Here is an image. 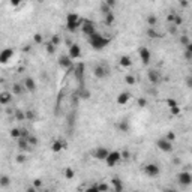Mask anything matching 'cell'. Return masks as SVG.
Instances as JSON below:
<instances>
[{
	"label": "cell",
	"instance_id": "obj_1",
	"mask_svg": "<svg viewBox=\"0 0 192 192\" xmlns=\"http://www.w3.org/2000/svg\"><path fill=\"white\" fill-rule=\"evenodd\" d=\"M110 42H111L110 38H105L104 35H101V33H98V32L89 38V44H90V47H92L93 50H96V51L104 50L107 45H110Z\"/></svg>",
	"mask_w": 192,
	"mask_h": 192
},
{
	"label": "cell",
	"instance_id": "obj_2",
	"mask_svg": "<svg viewBox=\"0 0 192 192\" xmlns=\"http://www.w3.org/2000/svg\"><path fill=\"white\" fill-rule=\"evenodd\" d=\"M81 24H83V18L80 17L78 14L75 12H69L66 15V30L69 33H74L77 32L78 29H81Z\"/></svg>",
	"mask_w": 192,
	"mask_h": 192
},
{
	"label": "cell",
	"instance_id": "obj_3",
	"mask_svg": "<svg viewBox=\"0 0 192 192\" xmlns=\"http://www.w3.org/2000/svg\"><path fill=\"white\" fill-rule=\"evenodd\" d=\"M122 152H119V150H110V153H108V156L105 159V164L108 165V167H116L119 162H122Z\"/></svg>",
	"mask_w": 192,
	"mask_h": 192
},
{
	"label": "cell",
	"instance_id": "obj_4",
	"mask_svg": "<svg viewBox=\"0 0 192 192\" xmlns=\"http://www.w3.org/2000/svg\"><path fill=\"white\" fill-rule=\"evenodd\" d=\"M81 32L84 33V36H87V38L95 35V33H96V26H95V23H93L92 20H89V18H83Z\"/></svg>",
	"mask_w": 192,
	"mask_h": 192
},
{
	"label": "cell",
	"instance_id": "obj_5",
	"mask_svg": "<svg viewBox=\"0 0 192 192\" xmlns=\"http://www.w3.org/2000/svg\"><path fill=\"white\" fill-rule=\"evenodd\" d=\"M93 75L98 80H104V78H107L110 75V68L107 65H104V63H99V65H96L93 68Z\"/></svg>",
	"mask_w": 192,
	"mask_h": 192
},
{
	"label": "cell",
	"instance_id": "obj_6",
	"mask_svg": "<svg viewBox=\"0 0 192 192\" xmlns=\"http://www.w3.org/2000/svg\"><path fill=\"white\" fill-rule=\"evenodd\" d=\"M156 147L161 152H164V153H171V152H173V141L167 140L165 137H164V138H159V140L156 141Z\"/></svg>",
	"mask_w": 192,
	"mask_h": 192
},
{
	"label": "cell",
	"instance_id": "obj_7",
	"mask_svg": "<svg viewBox=\"0 0 192 192\" xmlns=\"http://www.w3.org/2000/svg\"><path fill=\"white\" fill-rule=\"evenodd\" d=\"M144 174L147 176V177H158V176L161 174V168H159L158 164H153V162L146 164L144 165Z\"/></svg>",
	"mask_w": 192,
	"mask_h": 192
},
{
	"label": "cell",
	"instance_id": "obj_8",
	"mask_svg": "<svg viewBox=\"0 0 192 192\" xmlns=\"http://www.w3.org/2000/svg\"><path fill=\"white\" fill-rule=\"evenodd\" d=\"M138 56H140L141 63H143L144 66H147V65L150 63V60H152V54H150V50H149L147 47H140V48H138Z\"/></svg>",
	"mask_w": 192,
	"mask_h": 192
},
{
	"label": "cell",
	"instance_id": "obj_9",
	"mask_svg": "<svg viewBox=\"0 0 192 192\" xmlns=\"http://www.w3.org/2000/svg\"><path fill=\"white\" fill-rule=\"evenodd\" d=\"M57 63H59V66L62 69H74V63H72V59L69 57V54L60 56L59 60H57Z\"/></svg>",
	"mask_w": 192,
	"mask_h": 192
},
{
	"label": "cell",
	"instance_id": "obj_10",
	"mask_svg": "<svg viewBox=\"0 0 192 192\" xmlns=\"http://www.w3.org/2000/svg\"><path fill=\"white\" fill-rule=\"evenodd\" d=\"M177 182L183 186H189L192 185V174L189 171H180L177 174Z\"/></svg>",
	"mask_w": 192,
	"mask_h": 192
},
{
	"label": "cell",
	"instance_id": "obj_11",
	"mask_svg": "<svg viewBox=\"0 0 192 192\" xmlns=\"http://www.w3.org/2000/svg\"><path fill=\"white\" fill-rule=\"evenodd\" d=\"M147 78H149V81L152 83V84H161V81H162V75H161V72L156 69H149L147 72Z\"/></svg>",
	"mask_w": 192,
	"mask_h": 192
},
{
	"label": "cell",
	"instance_id": "obj_12",
	"mask_svg": "<svg viewBox=\"0 0 192 192\" xmlns=\"http://www.w3.org/2000/svg\"><path fill=\"white\" fill-rule=\"evenodd\" d=\"M66 146H68V143L63 140V138H57V140H54L53 141V144H51L53 153H60L62 150L66 149Z\"/></svg>",
	"mask_w": 192,
	"mask_h": 192
},
{
	"label": "cell",
	"instance_id": "obj_13",
	"mask_svg": "<svg viewBox=\"0 0 192 192\" xmlns=\"http://www.w3.org/2000/svg\"><path fill=\"white\" fill-rule=\"evenodd\" d=\"M84 65L83 63H78L77 66H74V75H75V78H77V81L83 86V83H84Z\"/></svg>",
	"mask_w": 192,
	"mask_h": 192
},
{
	"label": "cell",
	"instance_id": "obj_14",
	"mask_svg": "<svg viewBox=\"0 0 192 192\" xmlns=\"http://www.w3.org/2000/svg\"><path fill=\"white\" fill-rule=\"evenodd\" d=\"M108 153H110V150L104 147V146H99V147H96L95 150H93V158H96L98 161H105L107 156H108Z\"/></svg>",
	"mask_w": 192,
	"mask_h": 192
},
{
	"label": "cell",
	"instance_id": "obj_15",
	"mask_svg": "<svg viewBox=\"0 0 192 192\" xmlns=\"http://www.w3.org/2000/svg\"><path fill=\"white\" fill-rule=\"evenodd\" d=\"M68 54H69V57L72 60L80 59V57H81V48H80V45H78V44H71L69 50H68Z\"/></svg>",
	"mask_w": 192,
	"mask_h": 192
},
{
	"label": "cell",
	"instance_id": "obj_16",
	"mask_svg": "<svg viewBox=\"0 0 192 192\" xmlns=\"http://www.w3.org/2000/svg\"><path fill=\"white\" fill-rule=\"evenodd\" d=\"M23 84H24V87H26V90H27L29 93H35L36 92V81L32 77H26V78L23 80Z\"/></svg>",
	"mask_w": 192,
	"mask_h": 192
},
{
	"label": "cell",
	"instance_id": "obj_17",
	"mask_svg": "<svg viewBox=\"0 0 192 192\" xmlns=\"http://www.w3.org/2000/svg\"><path fill=\"white\" fill-rule=\"evenodd\" d=\"M131 93L129 92H120L119 95H117V98H116V102L119 105H126L129 101H131Z\"/></svg>",
	"mask_w": 192,
	"mask_h": 192
},
{
	"label": "cell",
	"instance_id": "obj_18",
	"mask_svg": "<svg viewBox=\"0 0 192 192\" xmlns=\"http://www.w3.org/2000/svg\"><path fill=\"white\" fill-rule=\"evenodd\" d=\"M12 96H14L12 92H2V93H0V104L8 105L11 101H12Z\"/></svg>",
	"mask_w": 192,
	"mask_h": 192
},
{
	"label": "cell",
	"instance_id": "obj_19",
	"mask_svg": "<svg viewBox=\"0 0 192 192\" xmlns=\"http://www.w3.org/2000/svg\"><path fill=\"white\" fill-rule=\"evenodd\" d=\"M12 56H14V51H12V48H5L2 54H0V62L2 63H6L9 59H12Z\"/></svg>",
	"mask_w": 192,
	"mask_h": 192
},
{
	"label": "cell",
	"instance_id": "obj_20",
	"mask_svg": "<svg viewBox=\"0 0 192 192\" xmlns=\"http://www.w3.org/2000/svg\"><path fill=\"white\" fill-rule=\"evenodd\" d=\"M119 65L122 66V68H131L132 66V59L129 57V56H120V59H119Z\"/></svg>",
	"mask_w": 192,
	"mask_h": 192
},
{
	"label": "cell",
	"instance_id": "obj_21",
	"mask_svg": "<svg viewBox=\"0 0 192 192\" xmlns=\"http://www.w3.org/2000/svg\"><path fill=\"white\" fill-rule=\"evenodd\" d=\"M24 90H26V87H24V84H23V83H21V84H20V83H14V84H12V90H11V92L14 93V96H20Z\"/></svg>",
	"mask_w": 192,
	"mask_h": 192
},
{
	"label": "cell",
	"instance_id": "obj_22",
	"mask_svg": "<svg viewBox=\"0 0 192 192\" xmlns=\"http://www.w3.org/2000/svg\"><path fill=\"white\" fill-rule=\"evenodd\" d=\"M111 183H113V188H114V191L120 192V191H123V189H125V188H123L122 180H120L119 177H113V179H111Z\"/></svg>",
	"mask_w": 192,
	"mask_h": 192
},
{
	"label": "cell",
	"instance_id": "obj_23",
	"mask_svg": "<svg viewBox=\"0 0 192 192\" xmlns=\"http://www.w3.org/2000/svg\"><path fill=\"white\" fill-rule=\"evenodd\" d=\"M29 147H32V146L29 144V140H27V138H24V137H20V138H18V149H20V150H27Z\"/></svg>",
	"mask_w": 192,
	"mask_h": 192
},
{
	"label": "cell",
	"instance_id": "obj_24",
	"mask_svg": "<svg viewBox=\"0 0 192 192\" xmlns=\"http://www.w3.org/2000/svg\"><path fill=\"white\" fill-rule=\"evenodd\" d=\"M146 35L149 36L150 39H158V38H161V33L156 30V27H149L147 32H146Z\"/></svg>",
	"mask_w": 192,
	"mask_h": 192
},
{
	"label": "cell",
	"instance_id": "obj_25",
	"mask_svg": "<svg viewBox=\"0 0 192 192\" xmlns=\"http://www.w3.org/2000/svg\"><path fill=\"white\" fill-rule=\"evenodd\" d=\"M9 183H11V180H9V177H8V176H6V174L0 176V188H2V189L8 188V186H9Z\"/></svg>",
	"mask_w": 192,
	"mask_h": 192
},
{
	"label": "cell",
	"instance_id": "obj_26",
	"mask_svg": "<svg viewBox=\"0 0 192 192\" xmlns=\"http://www.w3.org/2000/svg\"><path fill=\"white\" fill-rule=\"evenodd\" d=\"M56 50H57V45H56V44H53L51 41H48V44L45 45V51H47V54L53 56V54L56 53Z\"/></svg>",
	"mask_w": 192,
	"mask_h": 192
},
{
	"label": "cell",
	"instance_id": "obj_27",
	"mask_svg": "<svg viewBox=\"0 0 192 192\" xmlns=\"http://www.w3.org/2000/svg\"><path fill=\"white\" fill-rule=\"evenodd\" d=\"M78 96H80L81 99H89V98H90V92H89L86 87L81 86V87H80V92H78Z\"/></svg>",
	"mask_w": 192,
	"mask_h": 192
},
{
	"label": "cell",
	"instance_id": "obj_28",
	"mask_svg": "<svg viewBox=\"0 0 192 192\" xmlns=\"http://www.w3.org/2000/svg\"><path fill=\"white\" fill-rule=\"evenodd\" d=\"M117 129L120 132H128L129 131V123L126 122V120H122L120 123H117Z\"/></svg>",
	"mask_w": 192,
	"mask_h": 192
},
{
	"label": "cell",
	"instance_id": "obj_29",
	"mask_svg": "<svg viewBox=\"0 0 192 192\" xmlns=\"http://www.w3.org/2000/svg\"><path fill=\"white\" fill-rule=\"evenodd\" d=\"M104 21L107 26H113L114 24V21H116V17H114V14L111 12V14H108V15H105L104 17Z\"/></svg>",
	"mask_w": 192,
	"mask_h": 192
},
{
	"label": "cell",
	"instance_id": "obj_30",
	"mask_svg": "<svg viewBox=\"0 0 192 192\" xmlns=\"http://www.w3.org/2000/svg\"><path fill=\"white\" fill-rule=\"evenodd\" d=\"M14 117H15V120H18V122H23V120H26V113L21 111V110H17V111L14 113Z\"/></svg>",
	"mask_w": 192,
	"mask_h": 192
},
{
	"label": "cell",
	"instance_id": "obj_31",
	"mask_svg": "<svg viewBox=\"0 0 192 192\" xmlns=\"http://www.w3.org/2000/svg\"><path fill=\"white\" fill-rule=\"evenodd\" d=\"M63 174H65V179H66V180H72V179L75 177V171L68 167V168H65V173H63Z\"/></svg>",
	"mask_w": 192,
	"mask_h": 192
},
{
	"label": "cell",
	"instance_id": "obj_32",
	"mask_svg": "<svg viewBox=\"0 0 192 192\" xmlns=\"http://www.w3.org/2000/svg\"><path fill=\"white\" fill-rule=\"evenodd\" d=\"M125 81H126V84H129V86H134V84H137V78H135L132 74H128V75L125 77Z\"/></svg>",
	"mask_w": 192,
	"mask_h": 192
},
{
	"label": "cell",
	"instance_id": "obj_33",
	"mask_svg": "<svg viewBox=\"0 0 192 192\" xmlns=\"http://www.w3.org/2000/svg\"><path fill=\"white\" fill-rule=\"evenodd\" d=\"M101 12H102V15L105 17V15L111 14V12H113V9H111V8H110V6H108L105 2H102V5H101Z\"/></svg>",
	"mask_w": 192,
	"mask_h": 192
},
{
	"label": "cell",
	"instance_id": "obj_34",
	"mask_svg": "<svg viewBox=\"0 0 192 192\" xmlns=\"http://www.w3.org/2000/svg\"><path fill=\"white\" fill-rule=\"evenodd\" d=\"M147 24H149V27H156V24H158L156 15H149L147 17Z\"/></svg>",
	"mask_w": 192,
	"mask_h": 192
},
{
	"label": "cell",
	"instance_id": "obj_35",
	"mask_svg": "<svg viewBox=\"0 0 192 192\" xmlns=\"http://www.w3.org/2000/svg\"><path fill=\"white\" fill-rule=\"evenodd\" d=\"M9 134H11V137H12V138H17V140H18V138L21 137V129H18V128H12Z\"/></svg>",
	"mask_w": 192,
	"mask_h": 192
},
{
	"label": "cell",
	"instance_id": "obj_36",
	"mask_svg": "<svg viewBox=\"0 0 192 192\" xmlns=\"http://www.w3.org/2000/svg\"><path fill=\"white\" fill-rule=\"evenodd\" d=\"M170 110V113L173 114V116H180L182 114V108H180V105H176L173 108H168Z\"/></svg>",
	"mask_w": 192,
	"mask_h": 192
},
{
	"label": "cell",
	"instance_id": "obj_37",
	"mask_svg": "<svg viewBox=\"0 0 192 192\" xmlns=\"http://www.w3.org/2000/svg\"><path fill=\"white\" fill-rule=\"evenodd\" d=\"M179 42H180V45H183V47H186L189 42H191V39H189V36L186 35H182L180 36V39H179Z\"/></svg>",
	"mask_w": 192,
	"mask_h": 192
},
{
	"label": "cell",
	"instance_id": "obj_38",
	"mask_svg": "<svg viewBox=\"0 0 192 192\" xmlns=\"http://www.w3.org/2000/svg\"><path fill=\"white\" fill-rule=\"evenodd\" d=\"M165 104H167L168 108H173V107H176V105H179V102L176 101L174 98H168V99H165Z\"/></svg>",
	"mask_w": 192,
	"mask_h": 192
},
{
	"label": "cell",
	"instance_id": "obj_39",
	"mask_svg": "<svg viewBox=\"0 0 192 192\" xmlns=\"http://www.w3.org/2000/svg\"><path fill=\"white\" fill-rule=\"evenodd\" d=\"M137 104H138V107H140V108H146L149 102H147V99H146V98H138Z\"/></svg>",
	"mask_w": 192,
	"mask_h": 192
},
{
	"label": "cell",
	"instance_id": "obj_40",
	"mask_svg": "<svg viewBox=\"0 0 192 192\" xmlns=\"http://www.w3.org/2000/svg\"><path fill=\"white\" fill-rule=\"evenodd\" d=\"M173 24H174L176 27H180V26L183 24V18L180 17V15H177V14H176V18H174V23H173Z\"/></svg>",
	"mask_w": 192,
	"mask_h": 192
},
{
	"label": "cell",
	"instance_id": "obj_41",
	"mask_svg": "<svg viewBox=\"0 0 192 192\" xmlns=\"http://www.w3.org/2000/svg\"><path fill=\"white\" fill-rule=\"evenodd\" d=\"M174 18H176V12L168 14V15H167V23H168V24H173V23H174Z\"/></svg>",
	"mask_w": 192,
	"mask_h": 192
},
{
	"label": "cell",
	"instance_id": "obj_42",
	"mask_svg": "<svg viewBox=\"0 0 192 192\" xmlns=\"http://www.w3.org/2000/svg\"><path fill=\"white\" fill-rule=\"evenodd\" d=\"M27 140H29V144H30L32 147L38 144V138H36V137H33V135H29V138H27Z\"/></svg>",
	"mask_w": 192,
	"mask_h": 192
},
{
	"label": "cell",
	"instance_id": "obj_43",
	"mask_svg": "<svg viewBox=\"0 0 192 192\" xmlns=\"http://www.w3.org/2000/svg\"><path fill=\"white\" fill-rule=\"evenodd\" d=\"M185 84H186V87L192 89V75H188V77L185 78Z\"/></svg>",
	"mask_w": 192,
	"mask_h": 192
},
{
	"label": "cell",
	"instance_id": "obj_44",
	"mask_svg": "<svg viewBox=\"0 0 192 192\" xmlns=\"http://www.w3.org/2000/svg\"><path fill=\"white\" fill-rule=\"evenodd\" d=\"M15 161H17L18 164H24V162H26V156H24L23 153H20V155L15 158Z\"/></svg>",
	"mask_w": 192,
	"mask_h": 192
},
{
	"label": "cell",
	"instance_id": "obj_45",
	"mask_svg": "<svg viewBox=\"0 0 192 192\" xmlns=\"http://www.w3.org/2000/svg\"><path fill=\"white\" fill-rule=\"evenodd\" d=\"M26 120H35L33 111H26Z\"/></svg>",
	"mask_w": 192,
	"mask_h": 192
},
{
	"label": "cell",
	"instance_id": "obj_46",
	"mask_svg": "<svg viewBox=\"0 0 192 192\" xmlns=\"http://www.w3.org/2000/svg\"><path fill=\"white\" fill-rule=\"evenodd\" d=\"M51 42H53V44H56V45H59V44H60V36H59V35H53Z\"/></svg>",
	"mask_w": 192,
	"mask_h": 192
},
{
	"label": "cell",
	"instance_id": "obj_47",
	"mask_svg": "<svg viewBox=\"0 0 192 192\" xmlns=\"http://www.w3.org/2000/svg\"><path fill=\"white\" fill-rule=\"evenodd\" d=\"M33 41H35L36 44H41V42H42V35H41V33H36V35L33 36Z\"/></svg>",
	"mask_w": 192,
	"mask_h": 192
},
{
	"label": "cell",
	"instance_id": "obj_48",
	"mask_svg": "<svg viewBox=\"0 0 192 192\" xmlns=\"http://www.w3.org/2000/svg\"><path fill=\"white\" fill-rule=\"evenodd\" d=\"M165 138H167V140H170V141H174L176 140V134H174V132H168V134L165 135Z\"/></svg>",
	"mask_w": 192,
	"mask_h": 192
},
{
	"label": "cell",
	"instance_id": "obj_49",
	"mask_svg": "<svg viewBox=\"0 0 192 192\" xmlns=\"http://www.w3.org/2000/svg\"><path fill=\"white\" fill-rule=\"evenodd\" d=\"M33 186H35L36 189H39V188L42 186V180H41V179H36L35 182H33Z\"/></svg>",
	"mask_w": 192,
	"mask_h": 192
},
{
	"label": "cell",
	"instance_id": "obj_50",
	"mask_svg": "<svg viewBox=\"0 0 192 192\" xmlns=\"http://www.w3.org/2000/svg\"><path fill=\"white\" fill-rule=\"evenodd\" d=\"M104 2L107 3V5H108V6H110V8H111V9H113V8L116 6V3H117L116 0H104Z\"/></svg>",
	"mask_w": 192,
	"mask_h": 192
},
{
	"label": "cell",
	"instance_id": "obj_51",
	"mask_svg": "<svg viewBox=\"0 0 192 192\" xmlns=\"http://www.w3.org/2000/svg\"><path fill=\"white\" fill-rule=\"evenodd\" d=\"M185 53H188V54H192V41L185 47Z\"/></svg>",
	"mask_w": 192,
	"mask_h": 192
},
{
	"label": "cell",
	"instance_id": "obj_52",
	"mask_svg": "<svg viewBox=\"0 0 192 192\" xmlns=\"http://www.w3.org/2000/svg\"><path fill=\"white\" fill-rule=\"evenodd\" d=\"M29 131L27 129H21V137H24V138H29Z\"/></svg>",
	"mask_w": 192,
	"mask_h": 192
},
{
	"label": "cell",
	"instance_id": "obj_53",
	"mask_svg": "<svg viewBox=\"0 0 192 192\" xmlns=\"http://www.w3.org/2000/svg\"><path fill=\"white\" fill-rule=\"evenodd\" d=\"M122 158H123V159H129V152H128V150H123V152H122Z\"/></svg>",
	"mask_w": 192,
	"mask_h": 192
},
{
	"label": "cell",
	"instance_id": "obj_54",
	"mask_svg": "<svg viewBox=\"0 0 192 192\" xmlns=\"http://www.w3.org/2000/svg\"><path fill=\"white\" fill-rule=\"evenodd\" d=\"M21 2L23 0H11V5L12 6H18V5H21Z\"/></svg>",
	"mask_w": 192,
	"mask_h": 192
},
{
	"label": "cell",
	"instance_id": "obj_55",
	"mask_svg": "<svg viewBox=\"0 0 192 192\" xmlns=\"http://www.w3.org/2000/svg\"><path fill=\"white\" fill-rule=\"evenodd\" d=\"M180 5H182L183 8H186V6H188V0H180Z\"/></svg>",
	"mask_w": 192,
	"mask_h": 192
}]
</instances>
